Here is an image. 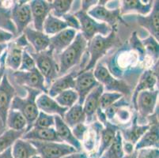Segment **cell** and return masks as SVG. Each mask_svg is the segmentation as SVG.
<instances>
[{
  "mask_svg": "<svg viewBox=\"0 0 159 158\" xmlns=\"http://www.w3.org/2000/svg\"><path fill=\"white\" fill-rule=\"evenodd\" d=\"M31 158H40V156H39V155H36V156H33V157H31Z\"/></svg>",
  "mask_w": 159,
  "mask_h": 158,
  "instance_id": "obj_52",
  "label": "cell"
},
{
  "mask_svg": "<svg viewBox=\"0 0 159 158\" xmlns=\"http://www.w3.org/2000/svg\"><path fill=\"white\" fill-rule=\"evenodd\" d=\"M76 34L77 31L67 28L52 37H49L48 49L53 52L54 56H59L73 42Z\"/></svg>",
  "mask_w": 159,
  "mask_h": 158,
  "instance_id": "obj_15",
  "label": "cell"
},
{
  "mask_svg": "<svg viewBox=\"0 0 159 158\" xmlns=\"http://www.w3.org/2000/svg\"><path fill=\"white\" fill-rule=\"evenodd\" d=\"M22 52V48L18 47L14 43H11L7 45L6 66H8L14 71L18 70L21 65Z\"/></svg>",
  "mask_w": 159,
  "mask_h": 158,
  "instance_id": "obj_30",
  "label": "cell"
},
{
  "mask_svg": "<svg viewBox=\"0 0 159 158\" xmlns=\"http://www.w3.org/2000/svg\"><path fill=\"white\" fill-rule=\"evenodd\" d=\"M26 130H14L9 129L0 135V153L12 147L14 143L18 139L21 138Z\"/></svg>",
  "mask_w": 159,
  "mask_h": 158,
  "instance_id": "obj_34",
  "label": "cell"
},
{
  "mask_svg": "<svg viewBox=\"0 0 159 158\" xmlns=\"http://www.w3.org/2000/svg\"><path fill=\"white\" fill-rule=\"evenodd\" d=\"M6 56H7V50L0 58V83L6 74Z\"/></svg>",
  "mask_w": 159,
  "mask_h": 158,
  "instance_id": "obj_44",
  "label": "cell"
},
{
  "mask_svg": "<svg viewBox=\"0 0 159 158\" xmlns=\"http://www.w3.org/2000/svg\"><path fill=\"white\" fill-rule=\"evenodd\" d=\"M159 130L158 124L150 126V128L146 131L135 145V150H139L145 148H158Z\"/></svg>",
  "mask_w": 159,
  "mask_h": 158,
  "instance_id": "obj_23",
  "label": "cell"
},
{
  "mask_svg": "<svg viewBox=\"0 0 159 158\" xmlns=\"http://www.w3.org/2000/svg\"><path fill=\"white\" fill-rule=\"evenodd\" d=\"M55 125V117L52 115L39 111L38 116L36 119L33 127H41V128H50Z\"/></svg>",
  "mask_w": 159,
  "mask_h": 158,
  "instance_id": "obj_38",
  "label": "cell"
},
{
  "mask_svg": "<svg viewBox=\"0 0 159 158\" xmlns=\"http://www.w3.org/2000/svg\"><path fill=\"white\" fill-rule=\"evenodd\" d=\"M138 23L143 28L148 30L154 40H159V2H154L150 14L146 16L138 15Z\"/></svg>",
  "mask_w": 159,
  "mask_h": 158,
  "instance_id": "obj_16",
  "label": "cell"
},
{
  "mask_svg": "<svg viewBox=\"0 0 159 158\" xmlns=\"http://www.w3.org/2000/svg\"><path fill=\"white\" fill-rule=\"evenodd\" d=\"M123 150V138L120 130L116 134L113 141L102 155L103 158H122L124 156Z\"/></svg>",
  "mask_w": 159,
  "mask_h": 158,
  "instance_id": "obj_33",
  "label": "cell"
},
{
  "mask_svg": "<svg viewBox=\"0 0 159 158\" xmlns=\"http://www.w3.org/2000/svg\"><path fill=\"white\" fill-rule=\"evenodd\" d=\"M77 74L71 72L70 74H66L61 77H59L51 84L48 89V95L54 98L56 96L60 93L67 89H75V78Z\"/></svg>",
  "mask_w": 159,
  "mask_h": 158,
  "instance_id": "obj_22",
  "label": "cell"
},
{
  "mask_svg": "<svg viewBox=\"0 0 159 158\" xmlns=\"http://www.w3.org/2000/svg\"><path fill=\"white\" fill-rule=\"evenodd\" d=\"M98 2L97 1H82V9L81 11H83L85 12H87L90 9L91 6H94Z\"/></svg>",
  "mask_w": 159,
  "mask_h": 158,
  "instance_id": "obj_47",
  "label": "cell"
},
{
  "mask_svg": "<svg viewBox=\"0 0 159 158\" xmlns=\"http://www.w3.org/2000/svg\"><path fill=\"white\" fill-rule=\"evenodd\" d=\"M115 40L116 33L115 30L112 29V32L106 37L97 35L92 40H89L87 43L88 47L86 48H87L90 58L86 67L81 71H87V70L94 69L98 60L106 54L108 49L113 46Z\"/></svg>",
  "mask_w": 159,
  "mask_h": 158,
  "instance_id": "obj_4",
  "label": "cell"
},
{
  "mask_svg": "<svg viewBox=\"0 0 159 158\" xmlns=\"http://www.w3.org/2000/svg\"><path fill=\"white\" fill-rule=\"evenodd\" d=\"M71 0H56L50 2L51 14L58 18H62L63 15L68 14L73 5Z\"/></svg>",
  "mask_w": 159,
  "mask_h": 158,
  "instance_id": "obj_36",
  "label": "cell"
},
{
  "mask_svg": "<svg viewBox=\"0 0 159 158\" xmlns=\"http://www.w3.org/2000/svg\"><path fill=\"white\" fill-rule=\"evenodd\" d=\"M29 43L34 49V52L39 53L48 50L49 47V37L43 32L37 31L30 26L23 31Z\"/></svg>",
  "mask_w": 159,
  "mask_h": 158,
  "instance_id": "obj_21",
  "label": "cell"
},
{
  "mask_svg": "<svg viewBox=\"0 0 159 158\" xmlns=\"http://www.w3.org/2000/svg\"><path fill=\"white\" fill-rule=\"evenodd\" d=\"M36 148L37 155L40 158H63L71 153H76V149L63 142H56L30 141Z\"/></svg>",
  "mask_w": 159,
  "mask_h": 158,
  "instance_id": "obj_6",
  "label": "cell"
},
{
  "mask_svg": "<svg viewBox=\"0 0 159 158\" xmlns=\"http://www.w3.org/2000/svg\"><path fill=\"white\" fill-rule=\"evenodd\" d=\"M137 158H159L158 148H145L137 150Z\"/></svg>",
  "mask_w": 159,
  "mask_h": 158,
  "instance_id": "obj_41",
  "label": "cell"
},
{
  "mask_svg": "<svg viewBox=\"0 0 159 158\" xmlns=\"http://www.w3.org/2000/svg\"><path fill=\"white\" fill-rule=\"evenodd\" d=\"M14 35L12 33L0 28V43H7V42L14 39Z\"/></svg>",
  "mask_w": 159,
  "mask_h": 158,
  "instance_id": "obj_43",
  "label": "cell"
},
{
  "mask_svg": "<svg viewBox=\"0 0 159 158\" xmlns=\"http://www.w3.org/2000/svg\"><path fill=\"white\" fill-rule=\"evenodd\" d=\"M105 127L104 129H102L100 130L101 133V141H100V146L98 150L96 156L95 158H100L103 155L105 150L108 149V147L110 146L112 142L113 141L115 138L116 134L119 130V128L116 126L105 122Z\"/></svg>",
  "mask_w": 159,
  "mask_h": 158,
  "instance_id": "obj_25",
  "label": "cell"
},
{
  "mask_svg": "<svg viewBox=\"0 0 159 158\" xmlns=\"http://www.w3.org/2000/svg\"><path fill=\"white\" fill-rule=\"evenodd\" d=\"M38 110L49 115H59L62 119L68 108H63L58 104L54 98L49 97L47 93H40L36 100Z\"/></svg>",
  "mask_w": 159,
  "mask_h": 158,
  "instance_id": "obj_18",
  "label": "cell"
},
{
  "mask_svg": "<svg viewBox=\"0 0 159 158\" xmlns=\"http://www.w3.org/2000/svg\"><path fill=\"white\" fill-rule=\"evenodd\" d=\"M156 83H157V79H156L155 75L153 73L152 70H146V71L143 73L139 81L138 85L135 87V89L132 96L133 104H134L135 107V101H136V97L138 94L140 92H142V91L152 90V89H154Z\"/></svg>",
  "mask_w": 159,
  "mask_h": 158,
  "instance_id": "obj_28",
  "label": "cell"
},
{
  "mask_svg": "<svg viewBox=\"0 0 159 158\" xmlns=\"http://www.w3.org/2000/svg\"><path fill=\"white\" fill-rule=\"evenodd\" d=\"M61 19H63L64 21V22L66 23V26H67L68 29H71L75 30V31L80 30V24H79V21L74 14L68 13V14L63 15Z\"/></svg>",
  "mask_w": 159,
  "mask_h": 158,
  "instance_id": "obj_40",
  "label": "cell"
},
{
  "mask_svg": "<svg viewBox=\"0 0 159 158\" xmlns=\"http://www.w3.org/2000/svg\"><path fill=\"white\" fill-rule=\"evenodd\" d=\"M88 41L79 32L75 40L65 50L60 53L59 58V77L66 74L67 72L80 63L81 59L87 47Z\"/></svg>",
  "mask_w": 159,
  "mask_h": 158,
  "instance_id": "obj_1",
  "label": "cell"
},
{
  "mask_svg": "<svg viewBox=\"0 0 159 158\" xmlns=\"http://www.w3.org/2000/svg\"><path fill=\"white\" fill-rule=\"evenodd\" d=\"M29 53L35 61L37 69L44 78L45 86L48 89L51 84L59 78V67L53 52L48 49L39 53L34 52Z\"/></svg>",
  "mask_w": 159,
  "mask_h": 158,
  "instance_id": "obj_3",
  "label": "cell"
},
{
  "mask_svg": "<svg viewBox=\"0 0 159 158\" xmlns=\"http://www.w3.org/2000/svg\"><path fill=\"white\" fill-rule=\"evenodd\" d=\"M55 125L54 128L57 133L58 137L60 138L62 142L66 143L77 150V151H82V146L79 141L74 137L71 132V129L65 124L63 119L59 115H54Z\"/></svg>",
  "mask_w": 159,
  "mask_h": 158,
  "instance_id": "obj_20",
  "label": "cell"
},
{
  "mask_svg": "<svg viewBox=\"0 0 159 158\" xmlns=\"http://www.w3.org/2000/svg\"><path fill=\"white\" fill-rule=\"evenodd\" d=\"M27 92V97L25 98L15 96L11 104V109L18 110L24 115L27 121V130L33 127V124L37 118L39 110L37 106V97L41 93V91L30 88H25Z\"/></svg>",
  "mask_w": 159,
  "mask_h": 158,
  "instance_id": "obj_2",
  "label": "cell"
},
{
  "mask_svg": "<svg viewBox=\"0 0 159 158\" xmlns=\"http://www.w3.org/2000/svg\"><path fill=\"white\" fill-rule=\"evenodd\" d=\"M93 70L87 71H80L75 78V90L79 95V104H82L88 94L100 85L93 75Z\"/></svg>",
  "mask_w": 159,
  "mask_h": 158,
  "instance_id": "obj_9",
  "label": "cell"
},
{
  "mask_svg": "<svg viewBox=\"0 0 159 158\" xmlns=\"http://www.w3.org/2000/svg\"><path fill=\"white\" fill-rule=\"evenodd\" d=\"M122 158H137V151H134L131 154L124 155Z\"/></svg>",
  "mask_w": 159,
  "mask_h": 158,
  "instance_id": "obj_51",
  "label": "cell"
},
{
  "mask_svg": "<svg viewBox=\"0 0 159 158\" xmlns=\"http://www.w3.org/2000/svg\"><path fill=\"white\" fill-rule=\"evenodd\" d=\"M7 45H8L7 43H0V58L7 49Z\"/></svg>",
  "mask_w": 159,
  "mask_h": 158,
  "instance_id": "obj_50",
  "label": "cell"
},
{
  "mask_svg": "<svg viewBox=\"0 0 159 158\" xmlns=\"http://www.w3.org/2000/svg\"><path fill=\"white\" fill-rule=\"evenodd\" d=\"M63 120L70 129L79 124H85L86 117L82 104H75L66 111Z\"/></svg>",
  "mask_w": 159,
  "mask_h": 158,
  "instance_id": "obj_27",
  "label": "cell"
},
{
  "mask_svg": "<svg viewBox=\"0 0 159 158\" xmlns=\"http://www.w3.org/2000/svg\"><path fill=\"white\" fill-rule=\"evenodd\" d=\"M66 29H67V26L64 21L61 18L56 17L51 13L46 17L43 25V33L49 37H52Z\"/></svg>",
  "mask_w": 159,
  "mask_h": 158,
  "instance_id": "obj_31",
  "label": "cell"
},
{
  "mask_svg": "<svg viewBox=\"0 0 159 158\" xmlns=\"http://www.w3.org/2000/svg\"><path fill=\"white\" fill-rule=\"evenodd\" d=\"M6 125L14 130H26L27 121L24 115L18 110L10 109L7 117Z\"/></svg>",
  "mask_w": 159,
  "mask_h": 158,
  "instance_id": "obj_32",
  "label": "cell"
},
{
  "mask_svg": "<svg viewBox=\"0 0 159 158\" xmlns=\"http://www.w3.org/2000/svg\"><path fill=\"white\" fill-rule=\"evenodd\" d=\"M123 150H124L125 155L131 154L133 152L135 151V146L130 142H124V141H123Z\"/></svg>",
  "mask_w": 159,
  "mask_h": 158,
  "instance_id": "obj_46",
  "label": "cell"
},
{
  "mask_svg": "<svg viewBox=\"0 0 159 158\" xmlns=\"http://www.w3.org/2000/svg\"><path fill=\"white\" fill-rule=\"evenodd\" d=\"M0 158H14L11 153V148H9L5 151L0 153Z\"/></svg>",
  "mask_w": 159,
  "mask_h": 158,
  "instance_id": "obj_49",
  "label": "cell"
},
{
  "mask_svg": "<svg viewBox=\"0 0 159 158\" xmlns=\"http://www.w3.org/2000/svg\"><path fill=\"white\" fill-rule=\"evenodd\" d=\"M34 29L43 32V25L46 17L51 13L50 2L44 0H33L29 2Z\"/></svg>",
  "mask_w": 159,
  "mask_h": 158,
  "instance_id": "obj_13",
  "label": "cell"
},
{
  "mask_svg": "<svg viewBox=\"0 0 159 158\" xmlns=\"http://www.w3.org/2000/svg\"><path fill=\"white\" fill-rule=\"evenodd\" d=\"M80 24V33L88 42L97 35L106 37L112 32V29L105 23L100 22L91 17L87 12L79 11L74 14Z\"/></svg>",
  "mask_w": 159,
  "mask_h": 158,
  "instance_id": "obj_5",
  "label": "cell"
},
{
  "mask_svg": "<svg viewBox=\"0 0 159 158\" xmlns=\"http://www.w3.org/2000/svg\"><path fill=\"white\" fill-rule=\"evenodd\" d=\"M95 158V157H94ZM100 158H103V157H102V156H101V157H100Z\"/></svg>",
  "mask_w": 159,
  "mask_h": 158,
  "instance_id": "obj_53",
  "label": "cell"
},
{
  "mask_svg": "<svg viewBox=\"0 0 159 158\" xmlns=\"http://www.w3.org/2000/svg\"><path fill=\"white\" fill-rule=\"evenodd\" d=\"M15 96V89L6 74L0 83V121L3 126H6L7 114L11 109V102Z\"/></svg>",
  "mask_w": 159,
  "mask_h": 158,
  "instance_id": "obj_10",
  "label": "cell"
},
{
  "mask_svg": "<svg viewBox=\"0 0 159 158\" xmlns=\"http://www.w3.org/2000/svg\"><path fill=\"white\" fill-rule=\"evenodd\" d=\"M87 14L96 21H102L110 27L114 26L120 17V10L108 9L104 4H98L87 11Z\"/></svg>",
  "mask_w": 159,
  "mask_h": 158,
  "instance_id": "obj_14",
  "label": "cell"
},
{
  "mask_svg": "<svg viewBox=\"0 0 159 158\" xmlns=\"http://www.w3.org/2000/svg\"><path fill=\"white\" fill-rule=\"evenodd\" d=\"M35 61L33 58L30 56V54L26 50H23L22 57H21V65L18 70L20 71H30L36 69Z\"/></svg>",
  "mask_w": 159,
  "mask_h": 158,
  "instance_id": "obj_39",
  "label": "cell"
},
{
  "mask_svg": "<svg viewBox=\"0 0 159 158\" xmlns=\"http://www.w3.org/2000/svg\"><path fill=\"white\" fill-rule=\"evenodd\" d=\"M54 99L60 106L70 108L79 102V95L75 89H67L56 96Z\"/></svg>",
  "mask_w": 159,
  "mask_h": 158,
  "instance_id": "obj_35",
  "label": "cell"
},
{
  "mask_svg": "<svg viewBox=\"0 0 159 158\" xmlns=\"http://www.w3.org/2000/svg\"><path fill=\"white\" fill-rule=\"evenodd\" d=\"M158 90H144L138 94L135 101V108L142 118H148L152 115L156 108Z\"/></svg>",
  "mask_w": 159,
  "mask_h": 158,
  "instance_id": "obj_11",
  "label": "cell"
},
{
  "mask_svg": "<svg viewBox=\"0 0 159 158\" xmlns=\"http://www.w3.org/2000/svg\"><path fill=\"white\" fill-rule=\"evenodd\" d=\"M21 138L28 141L62 142L60 138L58 137L54 127H50V128L32 127L30 130L25 132Z\"/></svg>",
  "mask_w": 159,
  "mask_h": 158,
  "instance_id": "obj_19",
  "label": "cell"
},
{
  "mask_svg": "<svg viewBox=\"0 0 159 158\" xmlns=\"http://www.w3.org/2000/svg\"><path fill=\"white\" fill-rule=\"evenodd\" d=\"M87 131L88 127L85 124H79L71 128V132L74 137L79 142L84 140Z\"/></svg>",
  "mask_w": 159,
  "mask_h": 158,
  "instance_id": "obj_42",
  "label": "cell"
},
{
  "mask_svg": "<svg viewBox=\"0 0 159 158\" xmlns=\"http://www.w3.org/2000/svg\"><path fill=\"white\" fill-rule=\"evenodd\" d=\"M150 124L147 125H138L136 122H134L131 127L127 129H123L120 130L123 140L127 142H130L135 146L140 138L143 135L144 133L150 128Z\"/></svg>",
  "mask_w": 159,
  "mask_h": 158,
  "instance_id": "obj_29",
  "label": "cell"
},
{
  "mask_svg": "<svg viewBox=\"0 0 159 158\" xmlns=\"http://www.w3.org/2000/svg\"><path fill=\"white\" fill-rule=\"evenodd\" d=\"M63 158H88V156L84 152H76V153H71Z\"/></svg>",
  "mask_w": 159,
  "mask_h": 158,
  "instance_id": "obj_48",
  "label": "cell"
},
{
  "mask_svg": "<svg viewBox=\"0 0 159 158\" xmlns=\"http://www.w3.org/2000/svg\"><path fill=\"white\" fill-rule=\"evenodd\" d=\"M11 153L14 158H31L37 155L36 148L28 140L18 139L11 147Z\"/></svg>",
  "mask_w": 159,
  "mask_h": 158,
  "instance_id": "obj_26",
  "label": "cell"
},
{
  "mask_svg": "<svg viewBox=\"0 0 159 158\" xmlns=\"http://www.w3.org/2000/svg\"><path fill=\"white\" fill-rule=\"evenodd\" d=\"M11 77L17 85L24 88L37 89L48 94V89L45 86L44 78L37 68L30 71H13Z\"/></svg>",
  "mask_w": 159,
  "mask_h": 158,
  "instance_id": "obj_8",
  "label": "cell"
},
{
  "mask_svg": "<svg viewBox=\"0 0 159 158\" xmlns=\"http://www.w3.org/2000/svg\"><path fill=\"white\" fill-rule=\"evenodd\" d=\"M104 87L100 84L91 91L82 104V108L86 117V121L90 123L100 106V99L104 93Z\"/></svg>",
  "mask_w": 159,
  "mask_h": 158,
  "instance_id": "obj_17",
  "label": "cell"
},
{
  "mask_svg": "<svg viewBox=\"0 0 159 158\" xmlns=\"http://www.w3.org/2000/svg\"><path fill=\"white\" fill-rule=\"evenodd\" d=\"M93 71L96 80L102 85H103L104 89H106L108 92H116L121 94H129V87L122 81L117 80L112 76L109 71L102 63H98Z\"/></svg>",
  "mask_w": 159,
  "mask_h": 158,
  "instance_id": "obj_7",
  "label": "cell"
},
{
  "mask_svg": "<svg viewBox=\"0 0 159 158\" xmlns=\"http://www.w3.org/2000/svg\"><path fill=\"white\" fill-rule=\"evenodd\" d=\"M153 1H148L147 3H143L140 0H129L123 1L120 7V14L135 12L139 14V15L145 16L150 14L153 8Z\"/></svg>",
  "mask_w": 159,
  "mask_h": 158,
  "instance_id": "obj_24",
  "label": "cell"
},
{
  "mask_svg": "<svg viewBox=\"0 0 159 158\" xmlns=\"http://www.w3.org/2000/svg\"><path fill=\"white\" fill-rule=\"evenodd\" d=\"M14 43L18 47H21V48H23L25 47H28L29 46L28 40H27L26 37H25V36L23 33L21 35H20V37L14 41Z\"/></svg>",
  "mask_w": 159,
  "mask_h": 158,
  "instance_id": "obj_45",
  "label": "cell"
},
{
  "mask_svg": "<svg viewBox=\"0 0 159 158\" xmlns=\"http://www.w3.org/2000/svg\"><path fill=\"white\" fill-rule=\"evenodd\" d=\"M11 19L15 25L17 34L21 35L25 29L28 27L32 21L31 11L29 3H14L11 10Z\"/></svg>",
  "mask_w": 159,
  "mask_h": 158,
  "instance_id": "obj_12",
  "label": "cell"
},
{
  "mask_svg": "<svg viewBox=\"0 0 159 158\" xmlns=\"http://www.w3.org/2000/svg\"><path fill=\"white\" fill-rule=\"evenodd\" d=\"M123 97V94L116 92H106L103 93L100 99L99 108L102 111L107 109L114 104H116L117 101H119Z\"/></svg>",
  "mask_w": 159,
  "mask_h": 158,
  "instance_id": "obj_37",
  "label": "cell"
}]
</instances>
